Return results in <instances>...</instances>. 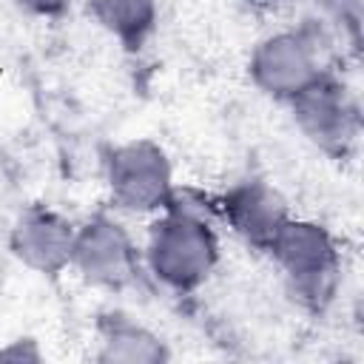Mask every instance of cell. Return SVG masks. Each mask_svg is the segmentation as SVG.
<instances>
[{
	"instance_id": "8",
	"label": "cell",
	"mask_w": 364,
	"mask_h": 364,
	"mask_svg": "<svg viewBox=\"0 0 364 364\" xmlns=\"http://www.w3.org/2000/svg\"><path fill=\"white\" fill-rule=\"evenodd\" d=\"M219 205H222V216H225L228 228L245 245H250L262 253H267L276 233L293 216L284 196L273 185H267L264 179H256V176L230 185Z\"/></svg>"
},
{
	"instance_id": "6",
	"label": "cell",
	"mask_w": 364,
	"mask_h": 364,
	"mask_svg": "<svg viewBox=\"0 0 364 364\" xmlns=\"http://www.w3.org/2000/svg\"><path fill=\"white\" fill-rule=\"evenodd\" d=\"M71 270L94 287L122 290L139 273V250L128 228L111 213H91L74 230Z\"/></svg>"
},
{
	"instance_id": "4",
	"label": "cell",
	"mask_w": 364,
	"mask_h": 364,
	"mask_svg": "<svg viewBox=\"0 0 364 364\" xmlns=\"http://www.w3.org/2000/svg\"><path fill=\"white\" fill-rule=\"evenodd\" d=\"M105 185L111 205L134 216L159 213L173 193V165L154 139H128L105 156Z\"/></svg>"
},
{
	"instance_id": "10",
	"label": "cell",
	"mask_w": 364,
	"mask_h": 364,
	"mask_svg": "<svg viewBox=\"0 0 364 364\" xmlns=\"http://www.w3.org/2000/svg\"><path fill=\"white\" fill-rule=\"evenodd\" d=\"M94 23L125 48H142L156 28L159 0H85Z\"/></svg>"
},
{
	"instance_id": "13",
	"label": "cell",
	"mask_w": 364,
	"mask_h": 364,
	"mask_svg": "<svg viewBox=\"0 0 364 364\" xmlns=\"http://www.w3.org/2000/svg\"><path fill=\"white\" fill-rule=\"evenodd\" d=\"M253 3H267L270 6V3H282V0H253Z\"/></svg>"
},
{
	"instance_id": "3",
	"label": "cell",
	"mask_w": 364,
	"mask_h": 364,
	"mask_svg": "<svg viewBox=\"0 0 364 364\" xmlns=\"http://www.w3.org/2000/svg\"><path fill=\"white\" fill-rule=\"evenodd\" d=\"M327 54L330 46L321 28H279L253 46L247 74L264 97L287 105L330 71Z\"/></svg>"
},
{
	"instance_id": "12",
	"label": "cell",
	"mask_w": 364,
	"mask_h": 364,
	"mask_svg": "<svg viewBox=\"0 0 364 364\" xmlns=\"http://www.w3.org/2000/svg\"><path fill=\"white\" fill-rule=\"evenodd\" d=\"M0 361H43V353L34 338H14L0 347Z\"/></svg>"
},
{
	"instance_id": "2",
	"label": "cell",
	"mask_w": 364,
	"mask_h": 364,
	"mask_svg": "<svg viewBox=\"0 0 364 364\" xmlns=\"http://www.w3.org/2000/svg\"><path fill=\"white\" fill-rule=\"evenodd\" d=\"M267 256L276 262L290 299L301 307L324 310L336 299L341 282V250L324 225L290 216L270 242Z\"/></svg>"
},
{
	"instance_id": "5",
	"label": "cell",
	"mask_w": 364,
	"mask_h": 364,
	"mask_svg": "<svg viewBox=\"0 0 364 364\" xmlns=\"http://www.w3.org/2000/svg\"><path fill=\"white\" fill-rule=\"evenodd\" d=\"M287 105L296 128L318 151L330 156H347L355 148L361 134L358 102L333 71H327Z\"/></svg>"
},
{
	"instance_id": "7",
	"label": "cell",
	"mask_w": 364,
	"mask_h": 364,
	"mask_svg": "<svg viewBox=\"0 0 364 364\" xmlns=\"http://www.w3.org/2000/svg\"><path fill=\"white\" fill-rule=\"evenodd\" d=\"M74 230L77 225L54 208L31 205L11 225L9 247L23 267L40 276H57L65 267H71Z\"/></svg>"
},
{
	"instance_id": "1",
	"label": "cell",
	"mask_w": 364,
	"mask_h": 364,
	"mask_svg": "<svg viewBox=\"0 0 364 364\" xmlns=\"http://www.w3.org/2000/svg\"><path fill=\"white\" fill-rule=\"evenodd\" d=\"M142 262L148 273L173 293L202 287L219 264V236L210 222L191 205H176V196L154 213Z\"/></svg>"
},
{
	"instance_id": "9",
	"label": "cell",
	"mask_w": 364,
	"mask_h": 364,
	"mask_svg": "<svg viewBox=\"0 0 364 364\" xmlns=\"http://www.w3.org/2000/svg\"><path fill=\"white\" fill-rule=\"evenodd\" d=\"M97 361L105 364H159L171 358L165 341L128 316H105L97 327Z\"/></svg>"
},
{
	"instance_id": "11",
	"label": "cell",
	"mask_w": 364,
	"mask_h": 364,
	"mask_svg": "<svg viewBox=\"0 0 364 364\" xmlns=\"http://www.w3.org/2000/svg\"><path fill=\"white\" fill-rule=\"evenodd\" d=\"M71 0H11L14 9H20L28 17H40V20H51L60 17L68 9Z\"/></svg>"
}]
</instances>
